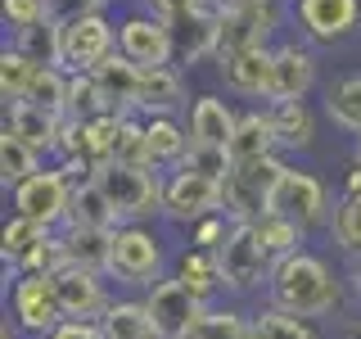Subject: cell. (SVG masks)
Here are the masks:
<instances>
[{"instance_id":"16","label":"cell","mask_w":361,"mask_h":339,"mask_svg":"<svg viewBox=\"0 0 361 339\" xmlns=\"http://www.w3.org/2000/svg\"><path fill=\"white\" fill-rule=\"evenodd\" d=\"M90 77H95L99 90H104L109 113H118V118H135V109H140V77H145L140 64H131L122 50H113Z\"/></svg>"},{"instance_id":"14","label":"cell","mask_w":361,"mask_h":339,"mask_svg":"<svg viewBox=\"0 0 361 339\" xmlns=\"http://www.w3.org/2000/svg\"><path fill=\"white\" fill-rule=\"evenodd\" d=\"M118 50L140 68H163V64H172V32H167L163 18L135 9V14L118 23Z\"/></svg>"},{"instance_id":"24","label":"cell","mask_w":361,"mask_h":339,"mask_svg":"<svg viewBox=\"0 0 361 339\" xmlns=\"http://www.w3.org/2000/svg\"><path fill=\"white\" fill-rule=\"evenodd\" d=\"M267 118H271V131H276V145L280 150H312L316 141V118L302 100H289V105H267Z\"/></svg>"},{"instance_id":"8","label":"cell","mask_w":361,"mask_h":339,"mask_svg":"<svg viewBox=\"0 0 361 339\" xmlns=\"http://www.w3.org/2000/svg\"><path fill=\"white\" fill-rule=\"evenodd\" d=\"M9 199H14V213L27 222H41L50 226V231H59L68 222V203H73V186L63 181L59 163L54 167H41L37 177H27L23 186L9 190Z\"/></svg>"},{"instance_id":"9","label":"cell","mask_w":361,"mask_h":339,"mask_svg":"<svg viewBox=\"0 0 361 339\" xmlns=\"http://www.w3.org/2000/svg\"><path fill=\"white\" fill-rule=\"evenodd\" d=\"M104 280H109L104 271L73 267V263L50 271V285H54V299H59V308H63V321H99L113 303Z\"/></svg>"},{"instance_id":"30","label":"cell","mask_w":361,"mask_h":339,"mask_svg":"<svg viewBox=\"0 0 361 339\" xmlns=\"http://www.w3.org/2000/svg\"><path fill=\"white\" fill-rule=\"evenodd\" d=\"M14 50H23L37 68H63V28L54 18L37 23V28L14 32Z\"/></svg>"},{"instance_id":"35","label":"cell","mask_w":361,"mask_h":339,"mask_svg":"<svg viewBox=\"0 0 361 339\" xmlns=\"http://www.w3.org/2000/svg\"><path fill=\"white\" fill-rule=\"evenodd\" d=\"M330 240L361 263V195H338L330 213Z\"/></svg>"},{"instance_id":"6","label":"cell","mask_w":361,"mask_h":339,"mask_svg":"<svg viewBox=\"0 0 361 339\" xmlns=\"http://www.w3.org/2000/svg\"><path fill=\"white\" fill-rule=\"evenodd\" d=\"M59 321H63V308H59V299H54L50 276H41V271L14 276V290H9V326H14L18 335L45 339Z\"/></svg>"},{"instance_id":"38","label":"cell","mask_w":361,"mask_h":339,"mask_svg":"<svg viewBox=\"0 0 361 339\" xmlns=\"http://www.w3.org/2000/svg\"><path fill=\"white\" fill-rule=\"evenodd\" d=\"M253 335L257 339H321V331L307 321V316H289L276 308L253 312Z\"/></svg>"},{"instance_id":"42","label":"cell","mask_w":361,"mask_h":339,"mask_svg":"<svg viewBox=\"0 0 361 339\" xmlns=\"http://www.w3.org/2000/svg\"><path fill=\"white\" fill-rule=\"evenodd\" d=\"M231 167H235V158L221 145H190L185 158H180V172H195V177H208V181H226Z\"/></svg>"},{"instance_id":"27","label":"cell","mask_w":361,"mask_h":339,"mask_svg":"<svg viewBox=\"0 0 361 339\" xmlns=\"http://www.w3.org/2000/svg\"><path fill=\"white\" fill-rule=\"evenodd\" d=\"M63 226H90V231H118L122 218L118 208L109 203V195L99 190V181H90V186L73 190V203H68V222Z\"/></svg>"},{"instance_id":"43","label":"cell","mask_w":361,"mask_h":339,"mask_svg":"<svg viewBox=\"0 0 361 339\" xmlns=\"http://www.w3.org/2000/svg\"><path fill=\"white\" fill-rule=\"evenodd\" d=\"M50 18V0H5V23L14 32L37 28V23Z\"/></svg>"},{"instance_id":"47","label":"cell","mask_w":361,"mask_h":339,"mask_svg":"<svg viewBox=\"0 0 361 339\" xmlns=\"http://www.w3.org/2000/svg\"><path fill=\"white\" fill-rule=\"evenodd\" d=\"M45 339H104V335H99V321H59Z\"/></svg>"},{"instance_id":"3","label":"cell","mask_w":361,"mask_h":339,"mask_svg":"<svg viewBox=\"0 0 361 339\" xmlns=\"http://www.w3.org/2000/svg\"><path fill=\"white\" fill-rule=\"evenodd\" d=\"M289 172V163L280 154L257 158V163H235L231 177L221 181V218L226 222H257L271 208L280 177Z\"/></svg>"},{"instance_id":"45","label":"cell","mask_w":361,"mask_h":339,"mask_svg":"<svg viewBox=\"0 0 361 339\" xmlns=\"http://www.w3.org/2000/svg\"><path fill=\"white\" fill-rule=\"evenodd\" d=\"M95 9H104L99 0H50V18L59 23H73V18H82V14H95Z\"/></svg>"},{"instance_id":"25","label":"cell","mask_w":361,"mask_h":339,"mask_svg":"<svg viewBox=\"0 0 361 339\" xmlns=\"http://www.w3.org/2000/svg\"><path fill=\"white\" fill-rule=\"evenodd\" d=\"M63 258L73 267H90L109 276V254H113V231H90V226H63Z\"/></svg>"},{"instance_id":"2","label":"cell","mask_w":361,"mask_h":339,"mask_svg":"<svg viewBox=\"0 0 361 339\" xmlns=\"http://www.w3.org/2000/svg\"><path fill=\"white\" fill-rule=\"evenodd\" d=\"M212 258H217V276L226 294H253L271 285V271H276V258L262 244L253 222H231V231L212 249Z\"/></svg>"},{"instance_id":"48","label":"cell","mask_w":361,"mask_h":339,"mask_svg":"<svg viewBox=\"0 0 361 339\" xmlns=\"http://www.w3.org/2000/svg\"><path fill=\"white\" fill-rule=\"evenodd\" d=\"M221 14H235V9H257V5H276V0H212Z\"/></svg>"},{"instance_id":"11","label":"cell","mask_w":361,"mask_h":339,"mask_svg":"<svg viewBox=\"0 0 361 339\" xmlns=\"http://www.w3.org/2000/svg\"><path fill=\"white\" fill-rule=\"evenodd\" d=\"M172 32V64L176 68H190V64H203V59H217V41H221V9L212 0L195 5L190 14H180L167 23Z\"/></svg>"},{"instance_id":"4","label":"cell","mask_w":361,"mask_h":339,"mask_svg":"<svg viewBox=\"0 0 361 339\" xmlns=\"http://www.w3.org/2000/svg\"><path fill=\"white\" fill-rule=\"evenodd\" d=\"M99 190L109 195V203L118 208L122 226L127 222H149L163 218V172L158 167H127V163H109L99 167Z\"/></svg>"},{"instance_id":"7","label":"cell","mask_w":361,"mask_h":339,"mask_svg":"<svg viewBox=\"0 0 361 339\" xmlns=\"http://www.w3.org/2000/svg\"><path fill=\"white\" fill-rule=\"evenodd\" d=\"M267 213H280V218H289L293 226H302V231H316V226H330L334 208H330V190H325L321 177L289 167V172L280 177L276 195H271Z\"/></svg>"},{"instance_id":"18","label":"cell","mask_w":361,"mask_h":339,"mask_svg":"<svg viewBox=\"0 0 361 339\" xmlns=\"http://www.w3.org/2000/svg\"><path fill=\"white\" fill-rule=\"evenodd\" d=\"M293 14H298V28L312 41H338L357 28L361 0H298Z\"/></svg>"},{"instance_id":"40","label":"cell","mask_w":361,"mask_h":339,"mask_svg":"<svg viewBox=\"0 0 361 339\" xmlns=\"http://www.w3.org/2000/svg\"><path fill=\"white\" fill-rule=\"evenodd\" d=\"M104 113H109V105H104V90L95 86V77L73 73V82H68V118L90 122V118H104Z\"/></svg>"},{"instance_id":"13","label":"cell","mask_w":361,"mask_h":339,"mask_svg":"<svg viewBox=\"0 0 361 339\" xmlns=\"http://www.w3.org/2000/svg\"><path fill=\"white\" fill-rule=\"evenodd\" d=\"M145 308H149V316H154L158 339H185L190 326L199 321L203 303H199L185 285H180L176 276H163L158 285L145 290Z\"/></svg>"},{"instance_id":"49","label":"cell","mask_w":361,"mask_h":339,"mask_svg":"<svg viewBox=\"0 0 361 339\" xmlns=\"http://www.w3.org/2000/svg\"><path fill=\"white\" fill-rule=\"evenodd\" d=\"M0 339H18V331H14V326L5 321V326H0Z\"/></svg>"},{"instance_id":"26","label":"cell","mask_w":361,"mask_h":339,"mask_svg":"<svg viewBox=\"0 0 361 339\" xmlns=\"http://www.w3.org/2000/svg\"><path fill=\"white\" fill-rule=\"evenodd\" d=\"M99 335L104 339H158L145 299H113L109 312L99 316Z\"/></svg>"},{"instance_id":"44","label":"cell","mask_w":361,"mask_h":339,"mask_svg":"<svg viewBox=\"0 0 361 339\" xmlns=\"http://www.w3.org/2000/svg\"><path fill=\"white\" fill-rule=\"evenodd\" d=\"M226 231H231V222H226L221 213H212V218H203V222L190 226V244H195V249H208V254H212V249L226 240Z\"/></svg>"},{"instance_id":"32","label":"cell","mask_w":361,"mask_h":339,"mask_svg":"<svg viewBox=\"0 0 361 339\" xmlns=\"http://www.w3.org/2000/svg\"><path fill=\"white\" fill-rule=\"evenodd\" d=\"M248 326H253V316H244L235 303H208V308L199 312V321L190 326L185 339H244Z\"/></svg>"},{"instance_id":"41","label":"cell","mask_w":361,"mask_h":339,"mask_svg":"<svg viewBox=\"0 0 361 339\" xmlns=\"http://www.w3.org/2000/svg\"><path fill=\"white\" fill-rule=\"evenodd\" d=\"M113 163L127 167H154L149 163V136H145V118H122L118 145H113Z\"/></svg>"},{"instance_id":"28","label":"cell","mask_w":361,"mask_h":339,"mask_svg":"<svg viewBox=\"0 0 361 339\" xmlns=\"http://www.w3.org/2000/svg\"><path fill=\"white\" fill-rule=\"evenodd\" d=\"M280 145H276V131H271V118L267 113H240V127H235V141H231V158L235 163H257V158H271Z\"/></svg>"},{"instance_id":"37","label":"cell","mask_w":361,"mask_h":339,"mask_svg":"<svg viewBox=\"0 0 361 339\" xmlns=\"http://www.w3.org/2000/svg\"><path fill=\"white\" fill-rule=\"evenodd\" d=\"M118 127H122V118H118V113H104V118H90V122H82V158H90V163H95V172L113 163Z\"/></svg>"},{"instance_id":"50","label":"cell","mask_w":361,"mask_h":339,"mask_svg":"<svg viewBox=\"0 0 361 339\" xmlns=\"http://www.w3.org/2000/svg\"><path fill=\"white\" fill-rule=\"evenodd\" d=\"M353 290H357V294H361V263H357V267H353Z\"/></svg>"},{"instance_id":"5","label":"cell","mask_w":361,"mask_h":339,"mask_svg":"<svg viewBox=\"0 0 361 339\" xmlns=\"http://www.w3.org/2000/svg\"><path fill=\"white\" fill-rule=\"evenodd\" d=\"M167 249L145 222H127L113 231V254H109V280L118 285H158L163 280Z\"/></svg>"},{"instance_id":"51","label":"cell","mask_w":361,"mask_h":339,"mask_svg":"<svg viewBox=\"0 0 361 339\" xmlns=\"http://www.w3.org/2000/svg\"><path fill=\"white\" fill-rule=\"evenodd\" d=\"M357 163H361V136H357Z\"/></svg>"},{"instance_id":"53","label":"cell","mask_w":361,"mask_h":339,"mask_svg":"<svg viewBox=\"0 0 361 339\" xmlns=\"http://www.w3.org/2000/svg\"><path fill=\"white\" fill-rule=\"evenodd\" d=\"M99 5H113V0H99Z\"/></svg>"},{"instance_id":"31","label":"cell","mask_w":361,"mask_h":339,"mask_svg":"<svg viewBox=\"0 0 361 339\" xmlns=\"http://www.w3.org/2000/svg\"><path fill=\"white\" fill-rule=\"evenodd\" d=\"M325 118H330L334 127L361 136V73L338 77L334 86H325Z\"/></svg>"},{"instance_id":"34","label":"cell","mask_w":361,"mask_h":339,"mask_svg":"<svg viewBox=\"0 0 361 339\" xmlns=\"http://www.w3.org/2000/svg\"><path fill=\"white\" fill-rule=\"evenodd\" d=\"M37 172H41V154L32 145H23L14 131L0 136V181H5V190L23 186V181L37 177Z\"/></svg>"},{"instance_id":"36","label":"cell","mask_w":361,"mask_h":339,"mask_svg":"<svg viewBox=\"0 0 361 339\" xmlns=\"http://www.w3.org/2000/svg\"><path fill=\"white\" fill-rule=\"evenodd\" d=\"M68 82H73L68 68H41L32 90H27V105L45 109L50 118H68Z\"/></svg>"},{"instance_id":"19","label":"cell","mask_w":361,"mask_h":339,"mask_svg":"<svg viewBox=\"0 0 361 339\" xmlns=\"http://www.w3.org/2000/svg\"><path fill=\"white\" fill-rule=\"evenodd\" d=\"M316 86V54L307 45L289 41L276 45V82H271V105H289V100H307Z\"/></svg>"},{"instance_id":"15","label":"cell","mask_w":361,"mask_h":339,"mask_svg":"<svg viewBox=\"0 0 361 339\" xmlns=\"http://www.w3.org/2000/svg\"><path fill=\"white\" fill-rule=\"evenodd\" d=\"M280 28V9L276 5H257V9H235L221 14V41H217V64L244 50H271V37Z\"/></svg>"},{"instance_id":"12","label":"cell","mask_w":361,"mask_h":339,"mask_svg":"<svg viewBox=\"0 0 361 339\" xmlns=\"http://www.w3.org/2000/svg\"><path fill=\"white\" fill-rule=\"evenodd\" d=\"M221 213V181L195 177V172H167L163 181V218L176 226H195L203 218Z\"/></svg>"},{"instance_id":"23","label":"cell","mask_w":361,"mask_h":339,"mask_svg":"<svg viewBox=\"0 0 361 339\" xmlns=\"http://www.w3.org/2000/svg\"><path fill=\"white\" fill-rule=\"evenodd\" d=\"M172 276L185 285L195 299L208 308L212 299H217V290H221V276H217V258L208 254V249H195V244H185L176 254V263H172Z\"/></svg>"},{"instance_id":"52","label":"cell","mask_w":361,"mask_h":339,"mask_svg":"<svg viewBox=\"0 0 361 339\" xmlns=\"http://www.w3.org/2000/svg\"><path fill=\"white\" fill-rule=\"evenodd\" d=\"M244 339H257V335H253V326H248V335H244Z\"/></svg>"},{"instance_id":"22","label":"cell","mask_w":361,"mask_h":339,"mask_svg":"<svg viewBox=\"0 0 361 339\" xmlns=\"http://www.w3.org/2000/svg\"><path fill=\"white\" fill-rule=\"evenodd\" d=\"M59 127H63V118H50L45 109L27 105V100L9 105V113H5V131H14L23 145H32L45 158H59Z\"/></svg>"},{"instance_id":"17","label":"cell","mask_w":361,"mask_h":339,"mask_svg":"<svg viewBox=\"0 0 361 339\" xmlns=\"http://www.w3.org/2000/svg\"><path fill=\"white\" fill-rule=\"evenodd\" d=\"M226 90L244 100H271V82H276V50H244L217 64Z\"/></svg>"},{"instance_id":"29","label":"cell","mask_w":361,"mask_h":339,"mask_svg":"<svg viewBox=\"0 0 361 339\" xmlns=\"http://www.w3.org/2000/svg\"><path fill=\"white\" fill-rule=\"evenodd\" d=\"M145 136H149V163L154 167H180V158L190 150V131L176 118H145Z\"/></svg>"},{"instance_id":"21","label":"cell","mask_w":361,"mask_h":339,"mask_svg":"<svg viewBox=\"0 0 361 339\" xmlns=\"http://www.w3.org/2000/svg\"><path fill=\"white\" fill-rule=\"evenodd\" d=\"M185 105V77L176 64L145 68L140 77V109L135 118H176V109Z\"/></svg>"},{"instance_id":"33","label":"cell","mask_w":361,"mask_h":339,"mask_svg":"<svg viewBox=\"0 0 361 339\" xmlns=\"http://www.w3.org/2000/svg\"><path fill=\"white\" fill-rule=\"evenodd\" d=\"M41 68L27 59L23 50H14V45H5L0 50V95H5V105H23L27 100L32 82H37Z\"/></svg>"},{"instance_id":"46","label":"cell","mask_w":361,"mask_h":339,"mask_svg":"<svg viewBox=\"0 0 361 339\" xmlns=\"http://www.w3.org/2000/svg\"><path fill=\"white\" fill-rule=\"evenodd\" d=\"M195 5H203V0H140L145 14H154V18H163V23H172V18H180V14H190Z\"/></svg>"},{"instance_id":"1","label":"cell","mask_w":361,"mask_h":339,"mask_svg":"<svg viewBox=\"0 0 361 339\" xmlns=\"http://www.w3.org/2000/svg\"><path fill=\"white\" fill-rule=\"evenodd\" d=\"M338 299H343L338 276L330 271L325 258L307 254V249L280 258L276 271H271V285H267V308L289 312V316H307V321H312V316L334 312Z\"/></svg>"},{"instance_id":"39","label":"cell","mask_w":361,"mask_h":339,"mask_svg":"<svg viewBox=\"0 0 361 339\" xmlns=\"http://www.w3.org/2000/svg\"><path fill=\"white\" fill-rule=\"evenodd\" d=\"M253 226H257V235H262V244L271 249V258H276V263H280V258H289V254H298V249H302V235H307L302 226H293L289 218H280V213H262Z\"/></svg>"},{"instance_id":"10","label":"cell","mask_w":361,"mask_h":339,"mask_svg":"<svg viewBox=\"0 0 361 339\" xmlns=\"http://www.w3.org/2000/svg\"><path fill=\"white\" fill-rule=\"evenodd\" d=\"M118 50V28L104 18V9L63 23V68L68 73H95Z\"/></svg>"},{"instance_id":"20","label":"cell","mask_w":361,"mask_h":339,"mask_svg":"<svg viewBox=\"0 0 361 339\" xmlns=\"http://www.w3.org/2000/svg\"><path fill=\"white\" fill-rule=\"evenodd\" d=\"M235 127H240V113H231V105L221 95H195L190 118H185L190 145H221V150H231Z\"/></svg>"}]
</instances>
